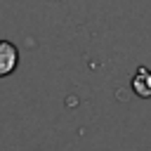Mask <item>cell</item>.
Returning a JSON list of instances; mask_svg holds the SVG:
<instances>
[{
	"mask_svg": "<svg viewBox=\"0 0 151 151\" xmlns=\"http://www.w3.org/2000/svg\"><path fill=\"white\" fill-rule=\"evenodd\" d=\"M19 66V50L9 40H0V78H7Z\"/></svg>",
	"mask_w": 151,
	"mask_h": 151,
	"instance_id": "obj_1",
	"label": "cell"
},
{
	"mask_svg": "<svg viewBox=\"0 0 151 151\" xmlns=\"http://www.w3.org/2000/svg\"><path fill=\"white\" fill-rule=\"evenodd\" d=\"M132 92L137 94V97H142V99H149L151 97V68H146V66H139L137 71H134V76H132Z\"/></svg>",
	"mask_w": 151,
	"mask_h": 151,
	"instance_id": "obj_2",
	"label": "cell"
}]
</instances>
